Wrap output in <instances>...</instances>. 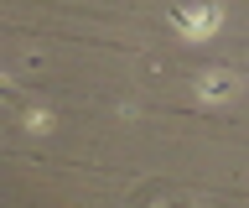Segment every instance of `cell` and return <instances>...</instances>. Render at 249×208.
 Returning a JSON list of instances; mask_svg holds the SVG:
<instances>
[{"mask_svg":"<svg viewBox=\"0 0 249 208\" xmlns=\"http://www.w3.org/2000/svg\"><path fill=\"white\" fill-rule=\"evenodd\" d=\"M171 26L182 42H213L223 32V0H197V5H177Z\"/></svg>","mask_w":249,"mask_h":208,"instance_id":"1","label":"cell"},{"mask_svg":"<svg viewBox=\"0 0 249 208\" xmlns=\"http://www.w3.org/2000/svg\"><path fill=\"white\" fill-rule=\"evenodd\" d=\"M26 130H52V114H47V110H31L26 114Z\"/></svg>","mask_w":249,"mask_h":208,"instance_id":"3","label":"cell"},{"mask_svg":"<svg viewBox=\"0 0 249 208\" xmlns=\"http://www.w3.org/2000/svg\"><path fill=\"white\" fill-rule=\"evenodd\" d=\"M239 89H244V78L229 73V68H208V73L197 78V94L208 99V104H223V99H233Z\"/></svg>","mask_w":249,"mask_h":208,"instance_id":"2","label":"cell"}]
</instances>
